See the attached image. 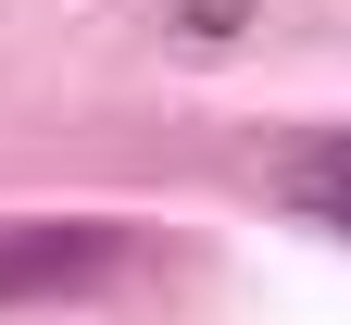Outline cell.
Instances as JSON below:
<instances>
[{
    "label": "cell",
    "mask_w": 351,
    "mask_h": 325,
    "mask_svg": "<svg viewBox=\"0 0 351 325\" xmlns=\"http://www.w3.org/2000/svg\"><path fill=\"white\" fill-rule=\"evenodd\" d=\"M138 250L125 225H0V300H51V288H101Z\"/></svg>",
    "instance_id": "6da1fadb"
},
{
    "label": "cell",
    "mask_w": 351,
    "mask_h": 325,
    "mask_svg": "<svg viewBox=\"0 0 351 325\" xmlns=\"http://www.w3.org/2000/svg\"><path fill=\"white\" fill-rule=\"evenodd\" d=\"M289 200L314 213V225H339V238H351V138H314V151L289 163Z\"/></svg>",
    "instance_id": "7a4b0ae2"
}]
</instances>
